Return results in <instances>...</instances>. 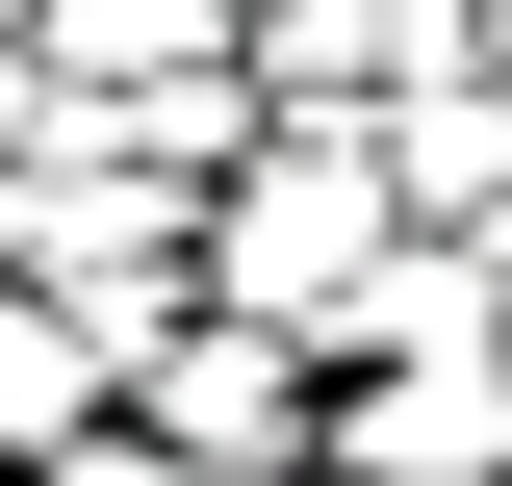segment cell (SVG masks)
I'll use <instances>...</instances> for the list:
<instances>
[{"mask_svg": "<svg viewBox=\"0 0 512 486\" xmlns=\"http://www.w3.org/2000/svg\"><path fill=\"white\" fill-rule=\"evenodd\" d=\"M205 333H231V307H205ZM154 410H180V435H282V410H308V359L231 333V359H154Z\"/></svg>", "mask_w": 512, "mask_h": 486, "instance_id": "6da1fadb", "label": "cell"}, {"mask_svg": "<svg viewBox=\"0 0 512 486\" xmlns=\"http://www.w3.org/2000/svg\"><path fill=\"white\" fill-rule=\"evenodd\" d=\"M180 26H231V0H77L52 52H77V77H154V52H180ZM77 77H52V103H77Z\"/></svg>", "mask_w": 512, "mask_h": 486, "instance_id": "7a4b0ae2", "label": "cell"}]
</instances>
